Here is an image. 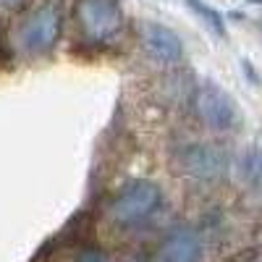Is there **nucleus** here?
<instances>
[{
	"label": "nucleus",
	"mask_w": 262,
	"mask_h": 262,
	"mask_svg": "<svg viewBox=\"0 0 262 262\" xmlns=\"http://www.w3.org/2000/svg\"><path fill=\"white\" fill-rule=\"evenodd\" d=\"M158 205H160V186L155 181L139 179V181L126 184L113 196V202L107 205V212H111L116 223L134 226V223H142L144 217H149L158 210Z\"/></svg>",
	"instance_id": "nucleus-1"
},
{
	"label": "nucleus",
	"mask_w": 262,
	"mask_h": 262,
	"mask_svg": "<svg viewBox=\"0 0 262 262\" xmlns=\"http://www.w3.org/2000/svg\"><path fill=\"white\" fill-rule=\"evenodd\" d=\"M231 158L221 144H186L176 155V168L200 181H215L228 170Z\"/></svg>",
	"instance_id": "nucleus-2"
},
{
	"label": "nucleus",
	"mask_w": 262,
	"mask_h": 262,
	"mask_svg": "<svg viewBox=\"0 0 262 262\" xmlns=\"http://www.w3.org/2000/svg\"><path fill=\"white\" fill-rule=\"evenodd\" d=\"M79 27L92 42L111 39L121 24H123V11L118 0H79Z\"/></svg>",
	"instance_id": "nucleus-3"
},
{
	"label": "nucleus",
	"mask_w": 262,
	"mask_h": 262,
	"mask_svg": "<svg viewBox=\"0 0 262 262\" xmlns=\"http://www.w3.org/2000/svg\"><path fill=\"white\" fill-rule=\"evenodd\" d=\"M194 107H196V113H200V118L215 131H228L238 121L233 97L226 90H221L217 84H212V81L202 84L200 90H196Z\"/></svg>",
	"instance_id": "nucleus-4"
},
{
	"label": "nucleus",
	"mask_w": 262,
	"mask_h": 262,
	"mask_svg": "<svg viewBox=\"0 0 262 262\" xmlns=\"http://www.w3.org/2000/svg\"><path fill=\"white\" fill-rule=\"evenodd\" d=\"M58 27H60V16L53 6L37 8L34 13H29L24 18V24L18 29V45L27 53H45L53 48V42L58 37Z\"/></svg>",
	"instance_id": "nucleus-5"
},
{
	"label": "nucleus",
	"mask_w": 262,
	"mask_h": 262,
	"mask_svg": "<svg viewBox=\"0 0 262 262\" xmlns=\"http://www.w3.org/2000/svg\"><path fill=\"white\" fill-rule=\"evenodd\" d=\"M200 259H202V242L191 228L170 231L158 254V262H200Z\"/></svg>",
	"instance_id": "nucleus-6"
},
{
	"label": "nucleus",
	"mask_w": 262,
	"mask_h": 262,
	"mask_svg": "<svg viewBox=\"0 0 262 262\" xmlns=\"http://www.w3.org/2000/svg\"><path fill=\"white\" fill-rule=\"evenodd\" d=\"M144 45L163 63H176L184 55V45H181L179 34L168 27H163V24H155V21H149L144 27Z\"/></svg>",
	"instance_id": "nucleus-7"
},
{
	"label": "nucleus",
	"mask_w": 262,
	"mask_h": 262,
	"mask_svg": "<svg viewBox=\"0 0 262 262\" xmlns=\"http://www.w3.org/2000/svg\"><path fill=\"white\" fill-rule=\"evenodd\" d=\"M236 173L242 184H247L254 191H262V144L244 149L236 160Z\"/></svg>",
	"instance_id": "nucleus-8"
},
{
	"label": "nucleus",
	"mask_w": 262,
	"mask_h": 262,
	"mask_svg": "<svg viewBox=\"0 0 262 262\" xmlns=\"http://www.w3.org/2000/svg\"><path fill=\"white\" fill-rule=\"evenodd\" d=\"M186 3V8L202 21V24L212 32V34H217V37H226V21H223V16H221V11H215L212 6H207L205 0H184Z\"/></svg>",
	"instance_id": "nucleus-9"
},
{
	"label": "nucleus",
	"mask_w": 262,
	"mask_h": 262,
	"mask_svg": "<svg viewBox=\"0 0 262 262\" xmlns=\"http://www.w3.org/2000/svg\"><path fill=\"white\" fill-rule=\"evenodd\" d=\"M76 262H111V257H107L102 249H97V247H90V249H81L79 252Z\"/></svg>",
	"instance_id": "nucleus-10"
},
{
	"label": "nucleus",
	"mask_w": 262,
	"mask_h": 262,
	"mask_svg": "<svg viewBox=\"0 0 262 262\" xmlns=\"http://www.w3.org/2000/svg\"><path fill=\"white\" fill-rule=\"evenodd\" d=\"M126 262H144V259H139V257H131V259H126Z\"/></svg>",
	"instance_id": "nucleus-11"
},
{
	"label": "nucleus",
	"mask_w": 262,
	"mask_h": 262,
	"mask_svg": "<svg viewBox=\"0 0 262 262\" xmlns=\"http://www.w3.org/2000/svg\"><path fill=\"white\" fill-rule=\"evenodd\" d=\"M249 3H257V6H262V0H249Z\"/></svg>",
	"instance_id": "nucleus-12"
},
{
	"label": "nucleus",
	"mask_w": 262,
	"mask_h": 262,
	"mask_svg": "<svg viewBox=\"0 0 262 262\" xmlns=\"http://www.w3.org/2000/svg\"><path fill=\"white\" fill-rule=\"evenodd\" d=\"M0 3H16V0H0Z\"/></svg>",
	"instance_id": "nucleus-13"
}]
</instances>
